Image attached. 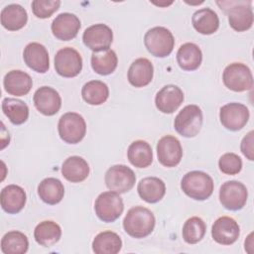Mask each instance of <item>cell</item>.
<instances>
[{"instance_id": "1", "label": "cell", "mask_w": 254, "mask_h": 254, "mask_svg": "<svg viewBox=\"0 0 254 254\" xmlns=\"http://www.w3.org/2000/svg\"><path fill=\"white\" fill-rule=\"evenodd\" d=\"M155 223L156 219L153 212L138 205L127 211L123 219V228L131 237L144 238L153 232Z\"/></svg>"}, {"instance_id": "2", "label": "cell", "mask_w": 254, "mask_h": 254, "mask_svg": "<svg viewBox=\"0 0 254 254\" xmlns=\"http://www.w3.org/2000/svg\"><path fill=\"white\" fill-rule=\"evenodd\" d=\"M213 188L212 178L201 171L189 172L181 181L182 190L195 200L207 199L212 194Z\"/></svg>"}, {"instance_id": "3", "label": "cell", "mask_w": 254, "mask_h": 254, "mask_svg": "<svg viewBox=\"0 0 254 254\" xmlns=\"http://www.w3.org/2000/svg\"><path fill=\"white\" fill-rule=\"evenodd\" d=\"M227 14L230 27L236 32L249 30L253 25V11L251 1H223L217 2Z\"/></svg>"}, {"instance_id": "4", "label": "cell", "mask_w": 254, "mask_h": 254, "mask_svg": "<svg viewBox=\"0 0 254 254\" xmlns=\"http://www.w3.org/2000/svg\"><path fill=\"white\" fill-rule=\"evenodd\" d=\"M144 45L147 51L154 57L166 58L174 50L175 39L172 32L165 27L149 29L144 36Z\"/></svg>"}, {"instance_id": "5", "label": "cell", "mask_w": 254, "mask_h": 254, "mask_svg": "<svg viewBox=\"0 0 254 254\" xmlns=\"http://www.w3.org/2000/svg\"><path fill=\"white\" fill-rule=\"evenodd\" d=\"M202 111L195 104L185 106L176 116L175 130L182 136L192 138L198 134L202 126Z\"/></svg>"}, {"instance_id": "6", "label": "cell", "mask_w": 254, "mask_h": 254, "mask_svg": "<svg viewBox=\"0 0 254 254\" xmlns=\"http://www.w3.org/2000/svg\"><path fill=\"white\" fill-rule=\"evenodd\" d=\"M58 131L61 139L65 143L77 144L85 136L86 123L80 114L66 112L59 120Z\"/></svg>"}, {"instance_id": "7", "label": "cell", "mask_w": 254, "mask_h": 254, "mask_svg": "<svg viewBox=\"0 0 254 254\" xmlns=\"http://www.w3.org/2000/svg\"><path fill=\"white\" fill-rule=\"evenodd\" d=\"M94 210L101 221L114 222L124 210L123 200L119 193L115 191H103L95 199Z\"/></svg>"}, {"instance_id": "8", "label": "cell", "mask_w": 254, "mask_h": 254, "mask_svg": "<svg viewBox=\"0 0 254 254\" xmlns=\"http://www.w3.org/2000/svg\"><path fill=\"white\" fill-rule=\"evenodd\" d=\"M224 85L235 92L250 90L253 86V75L251 69L242 63L228 64L222 74Z\"/></svg>"}, {"instance_id": "9", "label": "cell", "mask_w": 254, "mask_h": 254, "mask_svg": "<svg viewBox=\"0 0 254 254\" xmlns=\"http://www.w3.org/2000/svg\"><path fill=\"white\" fill-rule=\"evenodd\" d=\"M104 181L110 190L120 194L129 191L134 187L136 176L129 167L125 165H114L106 171Z\"/></svg>"}, {"instance_id": "10", "label": "cell", "mask_w": 254, "mask_h": 254, "mask_svg": "<svg viewBox=\"0 0 254 254\" xmlns=\"http://www.w3.org/2000/svg\"><path fill=\"white\" fill-rule=\"evenodd\" d=\"M248 197L246 187L238 181H228L219 190V201L228 210L237 211L244 207Z\"/></svg>"}, {"instance_id": "11", "label": "cell", "mask_w": 254, "mask_h": 254, "mask_svg": "<svg viewBox=\"0 0 254 254\" xmlns=\"http://www.w3.org/2000/svg\"><path fill=\"white\" fill-rule=\"evenodd\" d=\"M55 68L61 76L74 77L82 69V58L73 48H63L55 56Z\"/></svg>"}, {"instance_id": "12", "label": "cell", "mask_w": 254, "mask_h": 254, "mask_svg": "<svg viewBox=\"0 0 254 254\" xmlns=\"http://www.w3.org/2000/svg\"><path fill=\"white\" fill-rule=\"evenodd\" d=\"M249 109L242 103L230 102L223 105L219 111V119L224 128L230 131L242 129L249 120Z\"/></svg>"}, {"instance_id": "13", "label": "cell", "mask_w": 254, "mask_h": 254, "mask_svg": "<svg viewBox=\"0 0 254 254\" xmlns=\"http://www.w3.org/2000/svg\"><path fill=\"white\" fill-rule=\"evenodd\" d=\"M113 41V32L105 24H95L86 28L82 35L83 44L93 52L109 49Z\"/></svg>"}, {"instance_id": "14", "label": "cell", "mask_w": 254, "mask_h": 254, "mask_svg": "<svg viewBox=\"0 0 254 254\" xmlns=\"http://www.w3.org/2000/svg\"><path fill=\"white\" fill-rule=\"evenodd\" d=\"M157 156L158 161L164 167L178 166L183 157V148L179 139L172 135L162 137L157 144Z\"/></svg>"}, {"instance_id": "15", "label": "cell", "mask_w": 254, "mask_h": 254, "mask_svg": "<svg viewBox=\"0 0 254 254\" xmlns=\"http://www.w3.org/2000/svg\"><path fill=\"white\" fill-rule=\"evenodd\" d=\"M33 100L36 109L46 116L57 114L62 106V98L59 92L50 86L38 88L34 93Z\"/></svg>"}, {"instance_id": "16", "label": "cell", "mask_w": 254, "mask_h": 254, "mask_svg": "<svg viewBox=\"0 0 254 254\" xmlns=\"http://www.w3.org/2000/svg\"><path fill=\"white\" fill-rule=\"evenodd\" d=\"M238 223L231 217L221 216L217 218L211 227V236L215 242L221 245H231L239 237Z\"/></svg>"}, {"instance_id": "17", "label": "cell", "mask_w": 254, "mask_h": 254, "mask_svg": "<svg viewBox=\"0 0 254 254\" xmlns=\"http://www.w3.org/2000/svg\"><path fill=\"white\" fill-rule=\"evenodd\" d=\"M53 35L61 41H69L76 37L80 29V20L71 13H61L51 26Z\"/></svg>"}, {"instance_id": "18", "label": "cell", "mask_w": 254, "mask_h": 254, "mask_svg": "<svg viewBox=\"0 0 254 254\" xmlns=\"http://www.w3.org/2000/svg\"><path fill=\"white\" fill-rule=\"evenodd\" d=\"M184 101L183 90L175 85L168 84L162 87L156 94L155 104L159 111L166 114L175 112Z\"/></svg>"}, {"instance_id": "19", "label": "cell", "mask_w": 254, "mask_h": 254, "mask_svg": "<svg viewBox=\"0 0 254 254\" xmlns=\"http://www.w3.org/2000/svg\"><path fill=\"white\" fill-rule=\"evenodd\" d=\"M23 59L25 64L31 69L45 73L50 67V58L46 47L40 43L28 44L23 52Z\"/></svg>"}, {"instance_id": "20", "label": "cell", "mask_w": 254, "mask_h": 254, "mask_svg": "<svg viewBox=\"0 0 254 254\" xmlns=\"http://www.w3.org/2000/svg\"><path fill=\"white\" fill-rule=\"evenodd\" d=\"M27 196L24 189L17 185H9L2 189L0 201L2 209L10 214L20 212L26 204Z\"/></svg>"}, {"instance_id": "21", "label": "cell", "mask_w": 254, "mask_h": 254, "mask_svg": "<svg viewBox=\"0 0 254 254\" xmlns=\"http://www.w3.org/2000/svg\"><path fill=\"white\" fill-rule=\"evenodd\" d=\"M3 85L9 94L24 96L30 92L33 86V80L27 72L19 69H13L5 74Z\"/></svg>"}, {"instance_id": "22", "label": "cell", "mask_w": 254, "mask_h": 254, "mask_svg": "<svg viewBox=\"0 0 254 254\" xmlns=\"http://www.w3.org/2000/svg\"><path fill=\"white\" fill-rule=\"evenodd\" d=\"M154 75L152 63L146 58L136 59L130 65L127 73L128 81L135 87H144L148 85Z\"/></svg>"}, {"instance_id": "23", "label": "cell", "mask_w": 254, "mask_h": 254, "mask_svg": "<svg viewBox=\"0 0 254 254\" xmlns=\"http://www.w3.org/2000/svg\"><path fill=\"white\" fill-rule=\"evenodd\" d=\"M139 196L148 203L160 201L166 193L165 183L156 177H147L142 179L137 186Z\"/></svg>"}, {"instance_id": "24", "label": "cell", "mask_w": 254, "mask_h": 254, "mask_svg": "<svg viewBox=\"0 0 254 254\" xmlns=\"http://www.w3.org/2000/svg\"><path fill=\"white\" fill-rule=\"evenodd\" d=\"M62 175L70 183H80L88 177L89 166L83 158L71 156L63 163Z\"/></svg>"}, {"instance_id": "25", "label": "cell", "mask_w": 254, "mask_h": 254, "mask_svg": "<svg viewBox=\"0 0 254 254\" xmlns=\"http://www.w3.org/2000/svg\"><path fill=\"white\" fill-rule=\"evenodd\" d=\"M177 62L184 70H195L202 62L201 50L193 43H186L182 45L177 52Z\"/></svg>"}, {"instance_id": "26", "label": "cell", "mask_w": 254, "mask_h": 254, "mask_svg": "<svg viewBox=\"0 0 254 254\" xmlns=\"http://www.w3.org/2000/svg\"><path fill=\"white\" fill-rule=\"evenodd\" d=\"M0 19L5 29L8 31H18L27 24L28 14L21 5L10 4L2 9Z\"/></svg>"}, {"instance_id": "27", "label": "cell", "mask_w": 254, "mask_h": 254, "mask_svg": "<svg viewBox=\"0 0 254 254\" xmlns=\"http://www.w3.org/2000/svg\"><path fill=\"white\" fill-rule=\"evenodd\" d=\"M38 195L47 204H57L64 195L63 183L56 178H46L38 186Z\"/></svg>"}, {"instance_id": "28", "label": "cell", "mask_w": 254, "mask_h": 254, "mask_svg": "<svg viewBox=\"0 0 254 254\" xmlns=\"http://www.w3.org/2000/svg\"><path fill=\"white\" fill-rule=\"evenodd\" d=\"M193 28L202 35H211L219 27L217 14L210 8H202L195 11L191 17Z\"/></svg>"}, {"instance_id": "29", "label": "cell", "mask_w": 254, "mask_h": 254, "mask_svg": "<svg viewBox=\"0 0 254 254\" xmlns=\"http://www.w3.org/2000/svg\"><path fill=\"white\" fill-rule=\"evenodd\" d=\"M127 157L134 167L140 169L147 168L153 162V151L148 142L137 140L128 147Z\"/></svg>"}, {"instance_id": "30", "label": "cell", "mask_w": 254, "mask_h": 254, "mask_svg": "<svg viewBox=\"0 0 254 254\" xmlns=\"http://www.w3.org/2000/svg\"><path fill=\"white\" fill-rule=\"evenodd\" d=\"M122 248L120 236L110 230L98 233L92 241V250L96 254H116Z\"/></svg>"}, {"instance_id": "31", "label": "cell", "mask_w": 254, "mask_h": 254, "mask_svg": "<svg viewBox=\"0 0 254 254\" xmlns=\"http://www.w3.org/2000/svg\"><path fill=\"white\" fill-rule=\"evenodd\" d=\"M62 236L61 226L52 220L40 222L34 230V238L38 244L44 247L55 245Z\"/></svg>"}, {"instance_id": "32", "label": "cell", "mask_w": 254, "mask_h": 254, "mask_svg": "<svg viewBox=\"0 0 254 254\" xmlns=\"http://www.w3.org/2000/svg\"><path fill=\"white\" fill-rule=\"evenodd\" d=\"M90 62L92 69L100 75L111 74L118 64L116 53L111 49L101 52H93Z\"/></svg>"}, {"instance_id": "33", "label": "cell", "mask_w": 254, "mask_h": 254, "mask_svg": "<svg viewBox=\"0 0 254 254\" xmlns=\"http://www.w3.org/2000/svg\"><path fill=\"white\" fill-rule=\"evenodd\" d=\"M2 111L14 125L25 123L29 117L28 105L24 101L16 98H4L2 101Z\"/></svg>"}, {"instance_id": "34", "label": "cell", "mask_w": 254, "mask_h": 254, "mask_svg": "<svg viewBox=\"0 0 254 254\" xmlns=\"http://www.w3.org/2000/svg\"><path fill=\"white\" fill-rule=\"evenodd\" d=\"M81 96L90 105H100L107 100L109 89L107 84L101 80H90L82 86Z\"/></svg>"}, {"instance_id": "35", "label": "cell", "mask_w": 254, "mask_h": 254, "mask_svg": "<svg viewBox=\"0 0 254 254\" xmlns=\"http://www.w3.org/2000/svg\"><path fill=\"white\" fill-rule=\"evenodd\" d=\"M27 236L17 230L7 232L1 239V250L4 254H24L28 251Z\"/></svg>"}, {"instance_id": "36", "label": "cell", "mask_w": 254, "mask_h": 254, "mask_svg": "<svg viewBox=\"0 0 254 254\" xmlns=\"http://www.w3.org/2000/svg\"><path fill=\"white\" fill-rule=\"evenodd\" d=\"M206 231V225L204 221L197 216L189 218L183 226V238L188 244H195L199 242Z\"/></svg>"}, {"instance_id": "37", "label": "cell", "mask_w": 254, "mask_h": 254, "mask_svg": "<svg viewBox=\"0 0 254 254\" xmlns=\"http://www.w3.org/2000/svg\"><path fill=\"white\" fill-rule=\"evenodd\" d=\"M32 11L40 19L50 18L61 6L59 0H34L32 2Z\"/></svg>"}, {"instance_id": "38", "label": "cell", "mask_w": 254, "mask_h": 254, "mask_svg": "<svg viewBox=\"0 0 254 254\" xmlns=\"http://www.w3.org/2000/svg\"><path fill=\"white\" fill-rule=\"evenodd\" d=\"M218 167L225 175H236L242 169V160L234 153H225L219 158Z\"/></svg>"}, {"instance_id": "39", "label": "cell", "mask_w": 254, "mask_h": 254, "mask_svg": "<svg viewBox=\"0 0 254 254\" xmlns=\"http://www.w3.org/2000/svg\"><path fill=\"white\" fill-rule=\"evenodd\" d=\"M253 144H254V131H250V132L247 133L246 136H244V138L241 141V145H240V149H241L242 154L249 161L254 160Z\"/></svg>"}]
</instances>
